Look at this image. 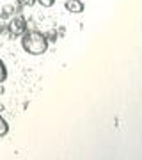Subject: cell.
Masks as SVG:
<instances>
[{"label":"cell","mask_w":142,"mask_h":160,"mask_svg":"<svg viewBox=\"0 0 142 160\" xmlns=\"http://www.w3.org/2000/svg\"><path fill=\"white\" fill-rule=\"evenodd\" d=\"M14 6H6V7H2L0 9V18H11L12 14H14Z\"/></svg>","instance_id":"4"},{"label":"cell","mask_w":142,"mask_h":160,"mask_svg":"<svg viewBox=\"0 0 142 160\" xmlns=\"http://www.w3.org/2000/svg\"><path fill=\"white\" fill-rule=\"evenodd\" d=\"M36 4V0H18V6L20 7H32Z\"/></svg>","instance_id":"8"},{"label":"cell","mask_w":142,"mask_h":160,"mask_svg":"<svg viewBox=\"0 0 142 160\" xmlns=\"http://www.w3.org/2000/svg\"><path fill=\"white\" fill-rule=\"evenodd\" d=\"M20 38H22V48L28 55H43L48 50L50 41L39 30H25Z\"/></svg>","instance_id":"1"},{"label":"cell","mask_w":142,"mask_h":160,"mask_svg":"<svg viewBox=\"0 0 142 160\" xmlns=\"http://www.w3.org/2000/svg\"><path fill=\"white\" fill-rule=\"evenodd\" d=\"M64 7H66L68 12H73V14H80V12H84V9H85L82 0H66V2H64Z\"/></svg>","instance_id":"3"},{"label":"cell","mask_w":142,"mask_h":160,"mask_svg":"<svg viewBox=\"0 0 142 160\" xmlns=\"http://www.w3.org/2000/svg\"><path fill=\"white\" fill-rule=\"evenodd\" d=\"M36 2H37L41 7H45V9H48V7H51L55 4V0H36Z\"/></svg>","instance_id":"7"},{"label":"cell","mask_w":142,"mask_h":160,"mask_svg":"<svg viewBox=\"0 0 142 160\" xmlns=\"http://www.w3.org/2000/svg\"><path fill=\"white\" fill-rule=\"evenodd\" d=\"M6 80H7V68L4 64V61L0 59V84H4Z\"/></svg>","instance_id":"6"},{"label":"cell","mask_w":142,"mask_h":160,"mask_svg":"<svg viewBox=\"0 0 142 160\" xmlns=\"http://www.w3.org/2000/svg\"><path fill=\"white\" fill-rule=\"evenodd\" d=\"M7 30H9L11 38H20L27 30V20H25V16H22V14H12L9 18V22H7Z\"/></svg>","instance_id":"2"},{"label":"cell","mask_w":142,"mask_h":160,"mask_svg":"<svg viewBox=\"0 0 142 160\" xmlns=\"http://www.w3.org/2000/svg\"><path fill=\"white\" fill-rule=\"evenodd\" d=\"M7 133H9V125H7V121L0 116V137H6Z\"/></svg>","instance_id":"5"}]
</instances>
